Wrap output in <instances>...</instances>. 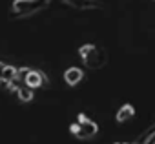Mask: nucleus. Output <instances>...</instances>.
<instances>
[{
	"mask_svg": "<svg viewBox=\"0 0 155 144\" xmlns=\"http://www.w3.org/2000/svg\"><path fill=\"white\" fill-rule=\"evenodd\" d=\"M82 62L88 69H101L108 64V53L104 47H99L95 44H84L79 49Z\"/></svg>",
	"mask_w": 155,
	"mask_h": 144,
	"instance_id": "1",
	"label": "nucleus"
},
{
	"mask_svg": "<svg viewBox=\"0 0 155 144\" xmlns=\"http://www.w3.org/2000/svg\"><path fill=\"white\" fill-rule=\"evenodd\" d=\"M49 4L51 0H15L11 6V11H13V17L17 18H28L31 15L44 11Z\"/></svg>",
	"mask_w": 155,
	"mask_h": 144,
	"instance_id": "2",
	"label": "nucleus"
},
{
	"mask_svg": "<svg viewBox=\"0 0 155 144\" xmlns=\"http://www.w3.org/2000/svg\"><path fill=\"white\" fill-rule=\"evenodd\" d=\"M69 131H71L75 137H79V139H91V137L97 135L99 126H97L93 120H90L86 115L81 113L79 117H77V120L69 126Z\"/></svg>",
	"mask_w": 155,
	"mask_h": 144,
	"instance_id": "3",
	"label": "nucleus"
},
{
	"mask_svg": "<svg viewBox=\"0 0 155 144\" xmlns=\"http://www.w3.org/2000/svg\"><path fill=\"white\" fill-rule=\"evenodd\" d=\"M64 4L75 8V9H81V11H88V9H99L102 8L101 0H62Z\"/></svg>",
	"mask_w": 155,
	"mask_h": 144,
	"instance_id": "4",
	"label": "nucleus"
},
{
	"mask_svg": "<svg viewBox=\"0 0 155 144\" xmlns=\"http://www.w3.org/2000/svg\"><path fill=\"white\" fill-rule=\"evenodd\" d=\"M42 84H48V77L42 73V71H29V75L26 79V86L35 90V88H40Z\"/></svg>",
	"mask_w": 155,
	"mask_h": 144,
	"instance_id": "5",
	"label": "nucleus"
},
{
	"mask_svg": "<svg viewBox=\"0 0 155 144\" xmlns=\"http://www.w3.org/2000/svg\"><path fill=\"white\" fill-rule=\"evenodd\" d=\"M64 79H66V82H68L69 86H75L77 82H81V79H82V71H81L79 67H69V69H66Z\"/></svg>",
	"mask_w": 155,
	"mask_h": 144,
	"instance_id": "6",
	"label": "nucleus"
},
{
	"mask_svg": "<svg viewBox=\"0 0 155 144\" xmlns=\"http://www.w3.org/2000/svg\"><path fill=\"white\" fill-rule=\"evenodd\" d=\"M133 113H135V110H133V106H130V104H124L119 111H117V122H124V120H128V119H131L133 117Z\"/></svg>",
	"mask_w": 155,
	"mask_h": 144,
	"instance_id": "7",
	"label": "nucleus"
},
{
	"mask_svg": "<svg viewBox=\"0 0 155 144\" xmlns=\"http://www.w3.org/2000/svg\"><path fill=\"white\" fill-rule=\"evenodd\" d=\"M17 95H18L20 102H29V100L33 99V90H31L29 86L22 84V86H18V88H17Z\"/></svg>",
	"mask_w": 155,
	"mask_h": 144,
	"instance_id": "8",
	"label": "nucleus"
},
{
	"mask_svg": "<svg viewBox=\"0 0 155 144\" xmlns=\"http://www.w3.org/2000/svg\"><path fill=\"white\" fill-rule=\"evenodd\" d=\"M15 77H17V67H13V66H6L4 67V73H2V82L0 84H9V82H13L15 80Z\"/></svg>",
	"mask_w": 155,
	"mask_h": 144,
	"instance_id": "9",
	"label": "nucleus"
},
{
	"mask_svg": "<svg viewBox=\"0 0 155 144\" xmlns=\"http://www.w3.org/2000/svg\"><path fill=\"white\" fill-rule=\"evenodd\" d=\"M4 67H6V64L0 62V82H2V73H4Z\"/></svg>",
	"mask_w": 155,
	"mask_h": 144,
	"instance_id": "10",
	"label": "nucleus"
},
{
	"mask_svg": "<svg viewBox=\"0 0 155 144\" xmlns=\"http://www.w3.org/2000/svg\"><path fill=\"white\" fill-rule=\"evenodd\" d=\"M115 144H124V142H115Z\"/></svg>",
	"mask_w": 155,
	"mask_h": 144,
	"instance_id": "11",
	"label": "nucleus"
}]
</instances>
